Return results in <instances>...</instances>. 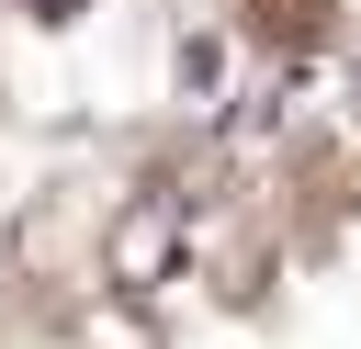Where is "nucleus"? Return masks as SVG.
<instances>
[{
  "label": "nucleus",
  "instance_id": "nucleus-1",
  "mask_svg": "<svg viewBox=\"0 0 361 349\" xmlns=\"http://www.w3.org/2000/svg\"><path fill=\"white\" fill-rule=\"evenodd\" d=\"M34 11H68V0H34Z\"/></svg>",
  "mask_w": 361,
  "mask_h": 349
}]
</instances>
